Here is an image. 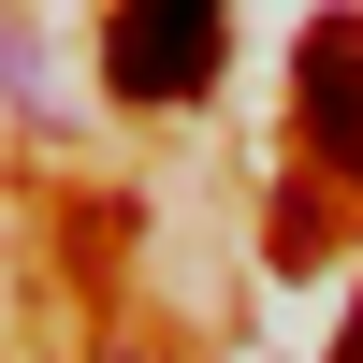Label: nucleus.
<instances>
[{
	"mask_svg": "<svg viewBox=\"0 0 363 363\" xmlns=\"http://www.w3.org/2000/svg\"><path fill=\"white\" fill-rule=\"evenodd\" d=\"M335 363H363V320H349V335H335Z\"/></svg>",
	"mask_w": 363,
	"mask_h": 363,
	"instance_id": "obj_3",
	"label": "nucleus"
},
{
	"mask_svg": "<svg viewBox=\"0 0 363 363\" xmlns=\"http://www.w3.org/2000/svg\"><path fill=\"white\" fill-rule=\"evenodd\" d=\"M291 116H306L320 174L363 189V15H320V29H306V58H291Z\"/></svg>",
	"mask_w": 363,
	"mask_h": 363,
	"instance_id": "obj_2",
	"label": "nucleus"
},
{
	"mask_svg": "<svg viewBox=\"0 0 363 363\" xmlns=\"http://www.w3.org/2000/svg\"><path fill=\"white\" fill-rule=\"evenodd\" d=\"M218 44H233V0H116L102 73L116 102H189V87H218Z\"/></svg>",
	"mask_w": 363,
	"mask_h": 363,
	"instance_id": "obj_1",
	"label": "nucleus"
}]
</instances>
